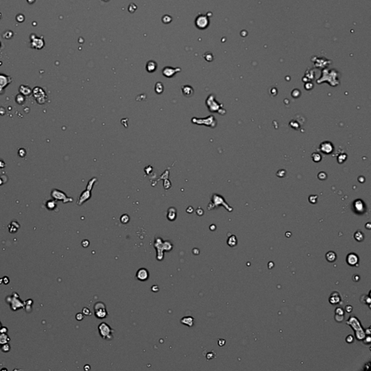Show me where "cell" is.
<instances>
[{
    "mask_svg": "<svg viewBox=\"0 0 371 371\" xmlns=\"http://www.w3.org/2000/svg\"><path fill=\"white\" fill-rule=\"evenodd\" d=\"M98 330L99 332L101 337L105 340H112L113 338V332L114 330L111 329V327L108 323L103 322L100 323L98 326Z\"/></svg>",
    "mask_w": 371,
    "mask_h": 371,
    "instance_id": "cell-1",
    "label": "cell"
},
{
    "mask_svg": "<svg viewBox=\"0 0 371 371\" xmlns=\"http://www.w3.org/2000/svg\"><path fill=\"white\" fill-rule=\"evenodd\" d=\"M94 315L96 318L98 319H104L105 317H108V312L107 310L106 305L104 303L102 302H98L94 304Z\"/></svg>",
    "mask_w": 371,
    "mask_h": 371,
    "instance_id": "cell-2",
    "label": "cell"
},
{
    "mask_svg": "<svg viewBox=\"0 0 371 371\" xmlns=\"http://www.w3.org/2000/svg\"><path fill=\"white\" fill-rule=\"evenodd\" d=\"M154 247L157 250V259L159 261H161L163 259V241L161 238L157 237L154 240Z\"/></svg>",
    "mask_w": 371,
    "mask_h": 371,
    "instance_id": "cell-3",
    "label": "cell"
},
{
    "mask_svg": "<svg viewBox=\"0 0 371 371\" xmlns=\"http://www.w3.org/2000/svg\"><path fill=\"white\" fill-rule=\"evenodd\" d=\"M10 298L11 299L8 302H10V305H11V309L12 310L15 311L18 309L25 307V303L19 299V296L18 294L13 293V294L12 295V297Z\"/></svg>",
    "mask_w": 371,
    "mask_h": 371,
    "instance_id": "cell-4",
    "label": "cell"
},
{
    "mask_svg": "<svg viewBox=\"0 0 371 371\" xmlns=\"http://www.w3.org/2000/svg\"><path fill=\"white\" fill-rule=\"evenodd\" d=\"M196 25L200 29H204L207 27L209 25V20H208L207 17L205 15H200L197 17L196 19Z\"/></svg>",
    "mask_w": 371,
    "mask_h": 371,
    "instance_id": "cell-5",
    "label": "cell"
},
{
    "mask_svg": "<svg viewBox=\"0 0 371 371\" xmlns=\"http://www.w3.org/2000/svg\"><path fill=\"white\" fill-rule=\"evenodd\" d=\"M51 196L54 197L55 199H58V200L63 201L64 203L68 202V201H73L72 199L68 198L64 193H63L62 192H60V191H57V190L53 191L52 193H51Z\"/></svg>",
    "mask_w": 371,
    "mask_h": 371,
    "instance_id": "cell-6",
    "label": "cell"
},
{
    "mask_svg": "<svg viewBox=\"0 0 371 371\" xmlns=\"http://www.w3.org/2000/svg\"><path fill=\"white\" fill-rule=\"evenodd\" d=\"M149 276V271H148L146 268H140L138 271H137L136 275V277L137 279L141 280V281H145V280H148Z\"/></svg>",
    "mask_w": 371,
    "mask_h": 371,
    "instance_id": "cell-7",
    "label": "cell"
},
{
    "mask_svg": "<svg viewBox=\"0 0 371 371\" xmlns=\"http://www.w3.org/2000/svg\"><path fill=\"white\" fill-rule=\"evenodd\" d=\"M181 71L180 68H173L171 67H166L162 70V74L167 78H171L178 72Z\"/></svg>",
    "mask_w": 371,
    "mask_h": 371,
    "instance_id": "cell-8",
    "label": "cell"
},
{
    "mask_svg": "<svg viewBox=\"0 0 371 371\" xmlns=\"http://www.w3.org/2000/svg\"><path fill=\"white\" fill-rule=\"evenodd\" d=\"M347 262L350 266H355L359 262V257L355 253H350L347 257Z\"/></svg>",
    "mask_w": 371,
    "mask_h": 371,
    "instance_id": "cell-9",
    "label": "cell"
},
{
    "mask_svg": "<svg viewBox=\"0 0 371 371\" xmlns=\"http://www.w3.org/2000/svg\"><path fill=\"white\" fill-rule=\"evenodd\" d=\"M177 217V211L174 207H170L168 210L167 218L170 221H174Z\"/></svg>",
    "mask_w": 371,
    "mask_h": 371,
    "instance_id": "cell-10",
    "label": "cell"
},
{
    "mask_svg": "<svg viewBox=\"0 0 371 371\" xmlns=\"http://www.w3.org/2000/svg\"><path fill=\"white\" fill-rule=\"evenodd\" d=\"M181 323H183V325H187V326L192 327L194 325V317H192V316H186V317H183V318L181 319Z\"/></svg>",
    "mask_w": 371,
    "mask_h": 371,
    "instance_id": "cell-11",
    "label": "cell"
},
{
    "mask_svg": "<svg viewBox=\"0 0 371 371\" xmlns=\"http://www.w3.org/2000/svg\"><path fill=\"white\" fill-rule=\"evenodd\" d=\"M341 301V297H340V295L339 294L338 292H333L332 293V294L331 296V297H330V302H331V304H338L339 303V302Z\"/></svg>",
    "mask_w": 371,
    "mask_h": 371,
    "instance_id": "cell-12",
    "label": "cell"
},
{
    "mask_svg": "<svg viewBox=\"0 0 371 371\" xmlns=\"http://www.w3.org/2000/svg\"><path fill=\"white\" fill-rule=\"evenodd\" d=\"M182 92L186 96H191L194 93V91L190 86H182Z\"/></svg>",
    "mask_w": 371,
    "mask_h": 371,
    "instance_id": "cell-13",
    "label": "cell"
},
{
    "mask_svg": "<svg viewBox=\"0 0 371 371\" xmlns=\"http://www.w3.org/2000/svg\"><path fill=\"white\" fill-rule=\"evenodd\" d=\"M157 63H155V62L151 60V61L148 62L147 64V70L149 73H152V72L155 71L157 69Z\"/></svg>",
    "mask_w": 371,
    "mask_h": 371,
    "instance_id": "cell-14",
    "label": "cell"
},
{
    "mask_svg": "<svg viewBox=\"0 0 371 371\" xmlns=\"http://www.w3.org/2000/svg\"><path fill=\"white\" fill-rule=\"evenodd\" d=\"M325 257H326V259L329 263H333V262L336 261V258H337V256H336V254L335 252L331 251V252H329L325 254Z\"/></svg>",
    "mask_w": 371,
    "mask_h": 371,
    "instance_id": "cell-15",
    "label": "cell"
},
{
    "mask_svg": "<svg viewBox=\"0 0 371 371\" xmlns=\"http://www.w3.org/2000/svg\"><path fill=\"white\" fill-rule=\"evenodd\" d=\"M227 243L231 247H233V246H236L237 244V239L236 237V236L234 235H232L231 236H230L228 238V241H227Z\"/></svg>",
    "mask_w": 371,
    "mask_h": 371,
    "instance_id": "cell-16",
    "label": "cell"
},
{
    "mask_svg": "<svg viewBox=\"0 0 371 371\" xmlns=\"http://www.w3.org/2000/svg\"><path fill=\"white\" fill-rule=\"evenodd\" d=\"M10 338L7 333H1L0 334V344H4L10 342Z\"/></svg>",
    "mask_w": 371,
    "mask_h": 371,
    "instance_id": "cell-17",
    "label": "cell"
},
{
    "mask_svg": "<svg viewBox=\"0 0 371 371\" xmlns=\"http://www.w3.org/2000/svg\"><path fill=\"white\" fill-rule=\"evenodd\" d=\"M154 89H155V91H156L157 94H160L162 93V91H163L164 86H163V85H162V83L161 82H157V83H156L155 87H154Z\"/></svg>",
    "mask_w": 371,
    "mask_h": 371,
    "instance_id": "cell-18",
    "label": "cell"
},
{
    "mask_svg": "<svg viewBox=\"0 0 371 371\" xmlns=\"http://www.w3.org/2000/svg\"><path fill=\"white\" fill-rule=\"evenodd\" d=\"M173 249V244L170 243V241H166L163 242V250L164 251H166V252H169V251L172 250Z\"/></svg>",
    "mask_w": 371,
    "mask_h": 371,
    "instance_id": "cell-19",
    "label": "cell"
},
{
    "mask_svg": "<svg viewBox=\"0 0 371 371\" xmlns=\"http://www.w3.org/2000/svg\"><path fill=\"white\" fill-rule=\"evenodd\" d=\"M355 239L358 241H362L364 239V235L362 233V231H358L355 233Z\"/></svg>",
    "mask_w": 371,
    "mask_h": 371,
    "instance_id": "cell-20",
    "label": "cell"
},
{
    "mask_svg": "<svg viewBox=\"0 0 371 371\" xmlns=\"http://www.w3.org/2000/svg\"><path fill=\"white\" fill-rule=\"evenodd\" d=\"M129 220H130V218H129V216L127 215V214H124V215L121 216V222L123 224L128 223L129 222Z\"/></svg>",
    "mask_w": 371,
    "mask_h": 371,
    "instance_id": "cell-21",
    "label": "cell"
},
{
    "mask_svg": "<svg viewBox=\"0 0 371 371\" xmlns=\"http://www.w3.org/2000/svg\"><path fill=\"white\" fill-rule=\"evenodd\" d=\"M1 349H2V351H3V352H8V351H10V344H8L7 343H6V344H2V346L1 347Z\"/></svg>",
    "mask_w": 371,
    "mask_h": 371,
    "instance_id": "cell-22",
    "label": "cell"
},
{
    "mask_svg": "<svg viewBox=\"0 0 371 371\" xmlns=\"http://www.w3.org/2000/svg\"><path fill=\"white\" fill-rule=\"evenodd\" d=\"M55 207H56V204L54 201H50L47 203V207L49 208V210H54Z\"/></svg>",
    "mask_w": 371,
    "mask_h": 371,
    "instance_id": "cell-23",
    "label": "cell"
},
{
    "mask_svg": "<svg viewBox=\"0 0 371 371\" xmlns=\"http://www.w3.org/2000/svg\"><path fill=\"white\" fill-rule=\"evenodd\" d=\"M336 315H344V311L342 310V308L338 307L336 310Z\"/></svg>",
    "mask_w": 371,
    "mask_h": 371,
    "instance_id": "cell-24",
    "label": "cell"
},
{
    "mask_svg": "<svg viewBox=\"0 0 371 371\" xmlns=\"http://www.w3.org/2000/svg\"><path fill=\"white\" fill-rule=\"evenodd\" d=\"M83 314L85 315H91V311H90L87 307H85L83 309Z\"/></svg>",
    "mask_w": 371,
    "mask_h": 371,
    "instance_id": "cell-25",
    "label": "cell"
},
{
    "mask_svg": "<svg viewBox=\"0 0 371 371\" xmlns=\"http://www.w3.org/2000/svg\"><path fill=\"white\" fill-rule=\"evenodd\" d=\"M76 317L78 320H82L83 319V313H78V314L76 315Z\"/></svg>",
    "mask_w": 371,
    "mask_h": 371,
    "instance_id": "cell-26",
    "label": "cell"
},
{
    "mask_svg": "<svg viewBox=\"0 0 371 371\" xmlns=\"http://www.w3.org/2000/svg\"><path fill=\"white\" fill-rule=\"evenodd\" d=\"M343 318H344V315H336V320H337L338 322H341V321H342L343 320Z\"/></svg>",
    "mask_w": 371,
    "mask_h": 371,
    "instance_id": "cell-27",
    "label": "cell"
},
{
    "mask_svg": "<svg viewBox=\"0 0 371 371\" xmlns=\"http://www.w3.org/2000/svg\"><path fill=\"white\" fill-rule=\"evenodd\" d=\"M89 244H90L89 241H88V240H83V241H82V243H81V244H82V246H83V247H88V246H89Z\"/></svg>",
    "mask_w": 371,
    "mask_h": 371,
    "instance_id": "cell-28",
    "label": "cell"
},
{
    "mask_svg": "<svg viewBox=\"0 0 371 371\" xmlns=\"http://www.w3.org/2000/svg\"><path fill=\"white\" fill-rule=\"evenodd\" d=\"M7 329L6 327H1L0 328V333H7Z\"/></svg>",
    "mask_w": 371,
    "mask_h": 371,
    "instance_id": "cell-29",
    "label": "cell"
},
{
    "mask_svg": "<svg viewBox=\"0 0 371 371\" xmlns=\"http://www.w3.org/2000/svg\"><path fill=\"white\" fill-rule=\"evenodd\" d=\"M353 341H354V338H353V336H352L349 335V336H348V337L347 338V342H349V343H352V342H353Z\"/></svg>",
    "mask_w": 371,
    "mask_h": 371,
    "instance_id": "cell-30",
    "label": "cell"
},
{
    "mask_svg": "<svg viewBox=\"0 0 371 371\" xmlns=\"http://www.w3.org/2000/svg\"><path fill=\"white\" fill-rule=\"evenodd\" d=\"M2 280H4V284H7L8 283L10 282V280H9V278H8V277H4L3 278H2Z\"/></svg>",
    "mask_w": 371,
    "mask_h": 371,
    "instance_id": "cell-31",
    "label": "cell"
},
{
    "mask_svg": "<svg viewBox=\"0 0 371 371\" xmlns=\"http://www.w3.org/2000/svg\"><path fill=\"white\" fill-rule=\"evenodd\" d=\"M225 342H225V340L220 339V340L218 341V344H219L220 346H223V345L225 344Z\"/></svg>",
    "mask_w": 371,
    "mask_h": 371,
    "instance_id": "cell-32",
    "label": "cell"
},
{
    "mask_svg": "<svg viewBox=\"0 0 371 371\" xmlns=\"http://www.w3.org/2000/svg\"><path fill=\"white\" fill-rule=\"evenodd\" d=\"M346 310L348 312H351V310H352V307H351V306L350 305H348L346 307Z\"/></svg>",
    "mask_w": 371,
    "mask_h": 371,
    "instance_id": "cell-33",
    "label": "cell"
},
{
    "mask_svg": "<svg viewBox=\"0 0 371 371\" xmlns=\"http://www.w3.org/2000/svg\"><path fill=\"white\" fill-rule=\"evenodd\" d=\"M1 327H2V325H1V323H0V328H1Z\"/></svg>",
    "mask_w": 371,
    "mask_h": 371,
    "instance_id": "cell-34",
    "label": "cell"
},
{
    "mask_svg": "<svg viewBox=\"0 0 371 371\" xmlns=\"http://www.w3.org/2000/svg\"><path fill=\"white\" fill-rule=\"evenodd\" d=\"M0 349H1V344H0Z\"/></svg>",
    "mask_w": 371,
    "mask_h": 371,
    "instance_id": "cell-35",
    "label": "cell"
}]
</instances>
